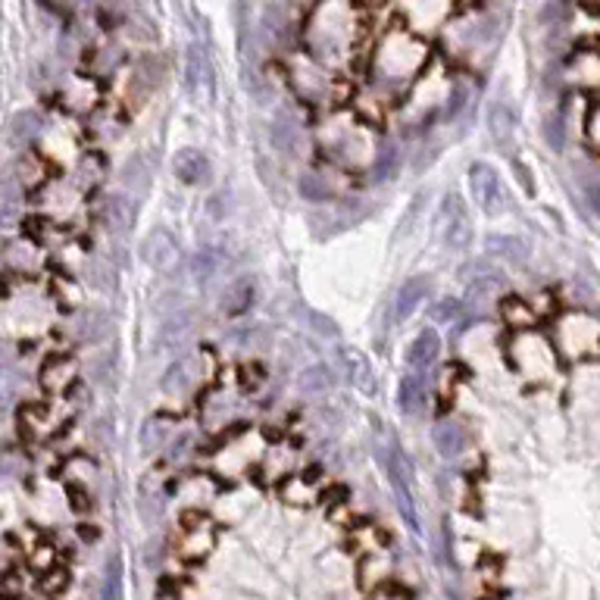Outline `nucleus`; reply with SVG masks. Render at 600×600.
<instances>
[{
    "mask_svg": "<svg viewBox=\"0 0 600 600\" xmlns=\"http://www.w3.org/2000/svg\"><path fill=\"white\" fill-rule=\"evenodd\" d=\"M469 188H472V200L475 206L485 213V216H501L507 210V191L501 185V175L491 163L485 160H475L469 166Z\"/></svg>",
    "mask_w": 600,
    "mask_h": 600,
    "instance_id": "obj_1",
    "label": "nucleus"
},
{
    "mask_svg": "<svg viewBox=\"0 0 600 600\" xmlns=\"http://www.w3.org/2000/svg\"><path fill=\"white\" fill-rule=\"evenodd\" d=\"M385 463H388V479L397 497V510H401V516L407 519V526L413 528V532H419V516H416V501H413V469H409L407 454H403L401 448H394Z\"/></svg>",
    "mask_w": 600,
    "mask_h": 600,
    "instance_id": "obj_2",
    "label": "nucleus"
},
{
    "mask_svg": "<svg viewBox=\"0 0 600 600\" xmlns=\"http://www.w3.org/2000/svg\"><path fill=\"white\" fill-rule=\"evenodd\" d=\"M141 257L160 276H172L182 263V247L169 229H151V235L141 241Z\"/></svg>",
    "mask_w": 600,
    "mask_h": 600,
    "instance_id": "obj_3",
    "label": "nucleus"
},
{
    "mask_svg": "<svg viewBox=\"0 0 600 600\" xmlns=\"http://www.w3.org/2000/svg\"><path fill=\"white\" fill-rule=\"evenodd\" d=\"M185 85H188V91H191L198 100H204V104H213V100H216V75H213L210 53H206L200 44H191L185 53Z\"/></svg>",
    "mask_w": 600,
    "mask_h": 600,
    "instance_id": "obj_4",
    "label": "nucleus"
},
{
    "mask_svg": "<svg viewBox=\"0 0 600 600\" xmlns=\"http://www.w3.org/2000/svg\"><path fill=\"white\" fill-rule=\"evenodd\" d=\"M338 363H341V370H344V376H347V382L354 385L360 394H366V397L378 394L376 370H372L370 356H366L363 350L354 347V344H341V347H338Z\"/></svg>",
    "mask_w": 600,
    "mask_h": 600,
    "instance_id": "obj_5",
    "label": "nucleus"
},
{
    "mask_svg": "<svg viewBox=\"0 0 600 600\" xmlns=\"http://www.w3.org/2000/svg\"><path fill=\"white\" fill-rule=\"evenodd\" d=\"M441 216H444V245L450 251H469V245H472V225H469L466 204L456 194H448Z\"/></svg>",
    "mask_w": 600,
    "mask_h": 600,
    "instance_id": "obj_6",
    "label": "nucleus"
},
{
    "mask_svg": "<svg viewBox=\"0 0 600 600\" xmlns=\"http://www.w3.org/2000/svg\"><path fill=\"white\" fill-rule=\"evenodd\" d=\"M172 172H175L178 182L188 188L213 185V163L198 147H182V151L175 153V160H172Z\"/></svg>",
    "mask_w": 600,
    "mask_h": 600,
    "instance_id": "obj_7",
    "label": "nucleus"
},
{
    "mask_svg": "<svg viewBox=\"0 0 600 600\" xmlns=\"http://www.w3.org/2000/svg\"><path fill=\"white\" fill-rule=\"evenodd\" d=\"M438 356H441V335H438L435 325H425V329L409 341L403 360H407L409 372H423L425 376V370L438 363Z\"/></svg>",
    "mask_w": 600,
    "mask_h": 600,
    "instance_id": "obj_8",
    "label": "nucleus"
},
{
    "mask_svg": "<svg viewBox=\"0 0 600 600\" xmlns=\"http://www.w3.org/2000/svg\"><path fill=\"white\" fill-rule=\"evenodd\" d=\"M429 288H432V278L429 276H409L407 282L397 288L394 297V319L397 323H407L419 307L429 300Z\"/></svg>",
    "mask_w": 600,
    "mask_h": 600,
    "instance_id": "obj_9",
    "label": "nucleus"
},
{
    "mask_svg": "<svg viewBox=\"0 0 600 600\" xmlns=\"http://www.w3.org/2000/svg\"><path fill=\"white\" fill-rule=\"evenodd\" d=\"M429 403V388H425L423 372H407L397 382V409L403 416H419Z\"/></svg>",
    "mask_w": 600,
    "mask_h": 600,
    "instance_id": "obj_10",
    "label": "nucleus"
},
{
    "mask_svg": "<svg viewBox=\"0 0 600 600\" xmlns=\"http://www.w3.org/2000/svg\"><path fill=\"white\" fill-rule=\"evenodd\" d=\"M253 297H257V284H253V278L251 276L235 278L222 294V313L225 316H235V319L245 316V313H251Z\"/></svg>",
    "mask_w": 600,
    "mask_h": 600,
    "instance_id": "obj_11",
    "label": "nucleus"
},
{
    "mask_svg": "<svg viewBox=\"0 0 600 600\" xmlns=\"http://www.w3.org/2000/svg\"><path fill=\"white\" fill-rule=\"evenodd\" d=\"M432 444L444 460H454L466 450V429L454 419H441V423L432 429Z\"/></svg>",
    "mask_w": 600,
    "mask_h": 600,
    "instance_id": "obj_12",
    "label": "nucleus"
},
{
    "mask_svg": "<svg viewBox=\"0 0 600 600\" xmlns=\"http://www.w3.org/2000/svg\"><path fill=\"white\" fill-rule=\"evenodd\" d=\"M485 251H488L491 257H501L516 266L528 260V245L516 235H488L485 238Z\"/></svg>",
    "mask_w": 600,
    "mask_h": 600,
    "instance_id": "obj_13",
    "label": "nucleus"
},
{
    "mask_svg": "<svg viewBox=\"0 0 600 600\" xmlns=\"http://www.w3.org/2000/svg\"><path fill=\"white\" fill-rule=\"evenodd\" d=\"M488 126H491V135H495V141L503 147V151H513V135H516V116L513 110H510V104H495L488 113Z\"/></svg>",
    "mask_w": 600,
    "mask_h": 600,
    "instance_id": "obj_14",
    "label": "nucleus"
},
{
    "mask_svg": "<svg viewBox=\"0 0 600 600\" xmlns=\"http://www.w3.org/2000/svg\"><path fill=\"white\" fill-rule=\"evenodd\" d=\"M297 388L310 397H319V394H325V391L335 388V372H331L325 363H313V366H307V370H300Z\"/></svg>",
    "mask_w": 600,
    "mask_h": 600,
    "instance_id": "obj_15",
    "label": "nucleus"
},
{
    "mask_svg": "<svg viewBox=\"0 0 600 600\" xmlns=\"http://www.w3.org/2000/svg\"><path fill=\"white\" fill-rule=\"evenodd\" d=\"M297 191H300L304 200H310V204H329L331 200V188L325 185L316 172H300V175H297Z\"/></svg>",
    "mask_w": 600,
    "mask_h": 600,
    "instance_id": "obj_16",
    "label": "nucleus"
},
{
    "mask_svg": "<svg viewBox=\"0 0 600 600\" xmlns=\"http://www.w3.org/2000/svg\"><path fill=\"white\" fill-rule=\"evenodd\" d=\"M100 600H122V560H119V554H110V560H106Z\"/></svg>",
    "mask_w": 600,
    "mask_h": 600,
    "instance_id": "obj_17",
    "label": "nucleus"
},
{
    "mask_svg": "<svg viewBox=\"0 0 600 600\" xmlns=\"http://www.w3.org/2000/svg\"><path fill=\"white\" fill-rule=\"evenodd\" d=\"M397 169H401V151H397L394 144L382 147V151L376 153V163H372V178H376V182H388Z\"/></svg>",
    "mask_w": 600,
    "mask_h": 600,
    "instance_id": "obj_18",
    "label": "nucleus"
},
{
    "mask_svg": "<svg viewBox=\"0 0 600 600\" xmlns=\"http://www.w3.org/2000/svg\"><path fill=\"white\" fill-rule=\"evenodd\" d=\"M432 319H435L438 325H454L463 319V300H456V297H441L438 304H432Z\"/></svg>",
    "mask_w": 600,
    "mask_h": 600,
    "instance_id": "obj_19",
    "label": "nucleus"
},
{
    "mask_svg": "<svg viewBox=\"0 0 600 600\" xmlns=\"http://www.w3.org/2000/svg\"><path fill=\"white\" fill-rule=\"evenodd\" d=\"M272 141H276V147H282L284 153H297V126L291 122V119H278V122H272Z\"/></svg>",
    "mask_w": 600,
    "mask_h": 600,
    "instance_id": "obj_20",
    "label": "nucleus"
},
{
    "mask_svg": "<svg viewBox=\"0 0 600 600\" xmlns=\"http://www.w3.org/2000/svg\"><path fill=\"white\" fill-rule=\"evenodd\" d=\"M501 316L507 319L510 325H532V310H528L526 300H519V297H507V300H503Z\"/></svg>",
    "mask_w": 600,
    "mask_h": 600,
    "instance_id": "obj_21",
    "label": "nucleus"
},
{
    "mask_svg": "<svg viewBox=\"0 0 600 600\" xmlns=\"http://www.w3.org/2000/svg\"><path fill=\"white\" fill-rule=\"evenodd\" d=\"M194 382V376H188V360H175V363L166 370L163 378V391H182Z\"/></svg>",
    "mask_w": 600,
    "mask_h": 600,
    "instance_id": "obj_22",
    "label": "nucleus"
},
{
    "mask_svg": "<svg viewBox=\"0 0 600 600\" xmlns=\"http://www.w3.org/2000/svg\"><path fill=\"white\" fill-rule=\"evenodd\" d=\"M216 269H219V260L213 257L210 251H198V257H194V278H198L200 284H206L216 276Z\"/></svg>",
    "mask_w": 600,
    "mask_h": 600,
    "instance_id": "obj_23",
    "label": "nucleus"
},
{
    "mask_svg": "<svg viewBox=\"0 0 600 600\" xmlns=\"http://www.w3.org/2000/svg\"><path fill=\"white\" fill-rule=\"evenodd\" d=\"M544 138H548L550 151H557V153L563 151V144H566V129H563L560 116H554V119H548V122H544Z\"/></svg>",
    "mask_w": 600,
    "mask_h": 600,
    "instance_id": "obj_24",
    "label": "nucleus"
},
{
    "mask_svg": "<svg viewBox=\"0 0 600 600\" xmlns=\"http://www.w3.org/2000/svg\"><path fill=\"white\" fill-rule=\"evenodd\" d=\"M310 323H313V331H319V335L325 338H341V329L335 325V319L323 316L319 310H310Z\"/></svg>",
    "mask_w": 600,
    "mask_h": 600,
    "instance_id": "obj_25",
    "label": "nucleus"
},
{
    "mask_svg": "<svg viewBox=\"0 0 600 600\" xmlns=\"http://www.w3.org/2000/svg\"><path fill=\"white\" fill-rule=\"evenodd\" d=\"M423 200H425V194H416V200H413V204H409V210H407V219H403V222H401L403 229L397 231V235H401V238H403V235H409V231H413V222H416V219H419V210H423Z\"/></svg>",
    "mask_w": 600,
    "mask_h": 600,
    "instance_id": "obj_26",
    "label": "nucleus"
},
{
    "mask_svg": "<svg viewBox=\"0 0 600 600\" xmlns=\"http://www.w3.org/2000/svg\"><path fill=\"white\" fill-rule=\"evenodd\" d=\"M69 507H73L75 513H88V510H91V501H88V495L82 488H73V485H69Z\"/></svg>",
    "mask_w": 600,
    "mask_h": 600,
    "instance_id": "obj_27",
    "label": "nucleus"
},
{
    "mask_svg": "<svg viewBox=\"0 0 600 600\" xmlns=\"http://www.w3.org/2000/svg\"><path fill=\"white\" fill-rule=\"evenodd\" d=\"M463 106H466V88H454V94L448 100V116H456Z\"/></svg>",
    "mask_w": 600,
    "mask_h": 600,
    "instance_id": "obj_28",
    "label": "nucleus"
},
{
    "mask_svg": "<svg viewBox=\"0 0 600 600\" xmlns=\"http://www.w3.org/2000/svg\"><path fill=\"white\" fill-rule=\"evenodd\" d=\"M513 166H516V172H519V182H522V188H526L528 194H534V182H532V172H528V166H522L519 160L513 157Z\"/></svg>",
    "mask_w": 600,
    "mask_h": 600,
    "instance_id": "obj_29",
    "label": "nucleus"
},
{
    "mask_svg": "<svg viewBox=\"0 0 600 600\" xmlns=\"http://www.w3.org/2000/svg\"><path fill=\"white\" fill-rule=\"evenodd\" d=\"M319 475H323V469H319V466H310V469H307V472H304V482H307V485L319 482Z\"/></svg>",
    "mask_w": 600,
    "mask_h": 600,
    "instance_id": "obj_30",
    "label": "nucleus"
}]
</instances>
